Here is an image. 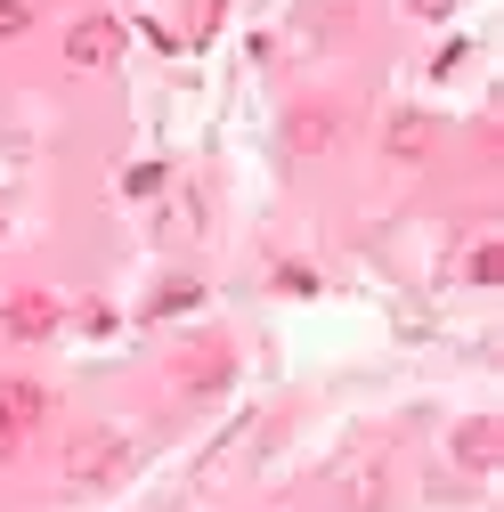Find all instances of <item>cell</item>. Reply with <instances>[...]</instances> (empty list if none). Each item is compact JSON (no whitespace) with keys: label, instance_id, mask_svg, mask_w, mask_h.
I'll use <instances>...</instances> for the list:
<instances>
[{"label":"cell","instance_id":"obj_1","mask_svg":"<svg viewBox=\"0 0 504 512\" xmlns=\"http://www.w3.org/2000/svg\"><path fill=\"white\" fill-rule=\"evenodd\" d=\"M41 423V391L33 382H0V464L17 456V439Z\"/></svg>","mask_w":504,"mask_h":512},{"label":"cell","instance_id":"obj_2","mask_svg":"<svg viewBox=\"0 0 504 512\" xmlns=\"http://www.w3.org/2000/svg\"><path fill=\"white\" fill-rule=\"evenodd\" d=\"M106 472H122V439H114V431H90V439L66 447V480H74V488H90V480H106Z\"/></svg>","mask_w":504,"mask_h":512},{"label":"cell","instance_id":"obj_3","mask_svg":"<svg viewBox=\"0 0 504 512\" xmlns=\"http://www.w3.org/2000/svg\"><path fill=\"white\" fill-rule=\"evenodd\" d=\"M66 57H74V66H106V57H114V25L106 17H82L74 41H66Z\"/></svg>","mask_w":504,"mask_h":512},{"label":"cell","instance_id":"obj_4","mask_svg":"<svg viewBox=\"0 0 504 512\" xmlns=\"http://www.w3.org/2000/svg\"><path fill=\"white\" fill-rule=\"evenodd\" d=\"M456 464H464V472H488V464H496V423H488V415L456 431Z\"/></svg>","mask_w":504,"mask_h":512},{"label":"cell","instance_id":"obj_5","mask_svg":"<svg viewBox=\"0 0 504 512\" xmlns=\"http://www.w3.org/2000/svg\"><path fill=\"white\" fill-rule=\"evenodd\" d=\"M57 326V301L49 293H17L9 301V334H49Z\"/></svg>","mask_w":504,"mask_h":512},{"label":"cell","instance_id":"obj_6","mask_svg":"<svg viewBox=\"0 0 504 512\" xmlns=\"http://www.w3.org/2000/svg\"><path fill=\"white\" fill-rule=\"evenodd\" d=\"M33 25V9H25V0H0V41H9V33H25Z\"/></svg>","mask_w":504,"mask_h":512},{"label":"cell","instance_id":"obj_7","mask_svg":"<svg viewBox=\"0 0 504 512\" xmlns=\"http://www.w3.org/2000/svg\"><path fill=\"white\" fill-rule=\"evenodd\" d=\"M407 9H448V0H407Z\"/></svg>","mask_w":504,"mask_h":512}]
</instances>
